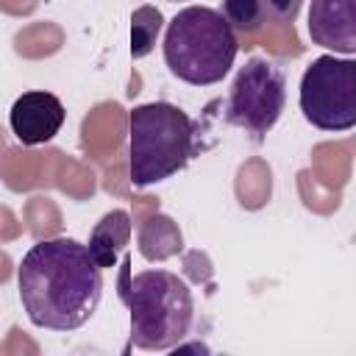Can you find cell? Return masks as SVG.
I'll return each instance as SVG.
<instances>
[{"label": "cell", "instance_id": "cell-1", "mask_svg": "<svg viewBox=\"0 0 356 356\" xmlns=\"http://www.w3.org/2000/svg\"><path fill=\"white\" fill-rule=\"evenodd\" d=\"M28 320L47 331H75L92 320L103 295V270L72 236L39 239L17 267Z\"/></svg>", "mask_w": 356, "mask_h": 356}, {"label": "cell", "instance_id": "cell-2", "mask_svg": "<svg viewBox=\"0 0 356 356\" xmlns=\"http://www.w3.org/2000/svg\"><path fill=\"white\" fill-rule=\"evenodd\" d=\"M200 125L178 106L153 100L128 111V175L136 189L181 172L200 150Z\"/></svg>", "mask_w": 356, "mask_h": 356}, {"label": "cell", "instance_id": "cell-3", "mask_svg": "<svg viewBox=\"0 0 356 356\" xmlns=\"http://www.w3.org/2000/svg\"><path fill=\"white\" fill-rule=\"evenodd\" d=\"M239 53L234 28L217 8L186 6L181 8L164 33V64L170 72L192 86L220 83Z\"/></svg>", "mask_w": 356, "mask_h": 356}, {"label": "cell", "instance_id": "cell-4", "mask_svg": "<svg viewBox=\"0 0 356 356\" xmlns=\"http://www.w3.org/2000/svg\"><path fill=\"white\" fill-rule=\"evenodd\" d=\"M131 314V342L139 350H170L192 328L195 300L184 278L150 267L128 278L120 289Z\"/></svg>", "mask_w": 356, "mask_h": 356}, {"label": "cell", "instance_id": "cell-5", "mask_svg": "<svg viewBox=\"0 0 356 356\" xmlns=\"http://www.w3.org/2000/svg\"><path fill=\"white\" fill-rule=\"evenodd\" d=\"M286 106V78L284 70L264 56H250L234 75L222 117L228 125L242 128L256 145L278 122Z\"/></svg>", "mask_w": 356, "mask_h": 356}, {"label": "cell", "instance_id": "cell-6", "mask_svg": "<svg viewBox=\"0 0 356 356\" xmlns=\"http://www.w3.org/2000/svg\"><path fill=\"white\" fill-rule=\"evenodd\" d=\"M303 120L320 131H350L356 125V61L323 53L300 75Z\"/></svg>", "mask_w": 356, "mask_h": 356}, {"label": "cell", "instance_id": "cell-7", "mask_svg": "<svg viewBox=\"0 0 356 356\" xmlns=\"http://www.w3.org/2000/svg\"><path fill=\"white\" fill-rule=\"evenodd\" d=\"M64 103L44 89H33V92H22L11 111H8V122H11V134L17 136V142H22L25 147L33 145H44L50 142L61 125H64Z\"/></svg>", "mask_w": 356, "mask_h": 356}, {"label": "cell", "instance_id": "cell-8", "mask_svg": "<svg viewBox=\"0 0 356 356\" xmlns=\"http://www.w3.org/2000/svg\"><path fill=\"white\" fill-rule=\"evenodd\" d=\"M306 31L312 44L339 56L356 53V0H312Z\"/></svg>", "mask_w": 356, "mask_h": 356}, {"label": "cell", "instance_id": "cell-9", "mask_svg": "<svg viewBox=\"0 0 356 356\" xmlns=\"http://www.w3.org/2000/svg\"><path fill=\"white\" fill-rule=\"evenodd\" d=\"M128 242H131V217L125 209H111L95 222L86 248H89L92 259L97 261V267L106 270V267L117 264V259L128 248Z\"/></svg>", "mask_w": 356, "mask_h": 356}, {"label": "cell", "instance_id": "cell-10", "mask_svg": "<svg viewBox=\"0 0 356 356\" xmlns=\"http://www.w3.org/2000/svg\"><path fill=\"white\" fill-rule=\"evenodd\" d=\"M161 25H164V17H161L159 8L139 6L134 11V17H131V56L134 58H145L156 47Z\"/></svg>", "mask_w": 356, "mask_h": 356}, {"label": "cell", "instance_id": "cell-11", "mask_svg": "<svg viewBox=\"0 0 356 356\" xmlns=\"http://www.w3.org/2000/svg\"><path fill=\"white\" fill-rule=\"evenodd\" d=\"M220 14L234 28V33H256L270 19L264 0H222Z\"/></svg>", "mask_w": 356, "mask_h": 356}, {"label": "cell", "instance_id": "cell-12", "mask_svg": "<svg viewBox=\"0 0 356 356\" xmlns=\"http://www.w3.org/2000/svg\"><path fill=\"white\" fill-rule=\"evenodd\" d=\"M267 6V17L278 19V22H292L303 6V0H264Z\"/></svg>", "mask_w": 356, "mask_h": 356}, {"label": "cell", "instance_id": "cell-13", "mask_svg": "<svg viewBox=\"0 0 356 356\" xmlns=\"http://www.w3.org/2000/svg\"><path fill=\"white\" fill-rule=\"evenodd\" d=\"M170 3H178V0H170Z\"/></svg>", "mask_w": 356, "mask_h": 356}]
</instances>
